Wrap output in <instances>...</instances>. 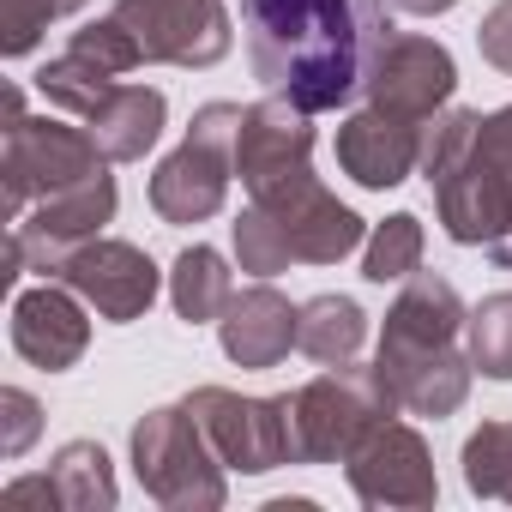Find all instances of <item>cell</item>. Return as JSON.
Instances as JSON below:
<instances>
[{
  "mask_svg": "<svg viewBox=\"0 0 512 512\" xmlns=\"http://www.w3.org/2000/svg\"><path fill=\"white\" fill-rule=\"evenodd\" d=\"M247 61L272 97L308 115L350 109L392 43L380 0H241Z\"/></svg>",
  "mask_w": 512,
  "mask_h": 512,
  "instance_id": "obj_1",
  "label": "cell"
},
{
  "mask_svg": "<svg viewBox=\"0 0 512 512\" xmlns=\"http://www.w3.org/2000/svg\"><path fill=\"white\" fill-rule=\"evenodd\" d=\"M350 247H362V217L338 205L314 175L260 193L235 217V260L253 278H278L290 266H338Z\"/></svg>",
  "mask_w": 512,
  "mask_h": 512,
  "instance_id": "obj_2",
  "label": "cell"
},
{
  "mask_svg": "<svg viewBox=\"0 0 512 512\" xmlns=\"http://www.w3.org/2000/svg\"><path fill=\"white\" fill-rule=\"evenodd\" d=\"M241 103H205L187 127V139L157 163L151 175V211L163 223H205L223 211L235 181V139H241Z\"/></svg>",
  "mask_w": 512,
  "mask_h": 512,
  "instance_id": "obj_3",
  "label": "cell"
},
{
  "mask_svg": "<svg viewBox=\"0 0 512 512\" xmlns=\"http://www.w3.org/2000/svg\"><path fill=\"white\" fill-rule=\"evenodd\" d=\"M133 476L139 488L169 506V512H193V506H223V458L211 452L205 428L193 422L187 404H163L133 428Z\"/></svg>",
  "mask_w": 512,
  "mask_h": 512,
  "instance_id": "obj_4",
  "label": "cell"
},
{
  "mask_svg": "<svg viewBox=\"0 0 512 512\" xmlns=\"http://www.w3.org/2000/svg\"><path fill=\"white\" fill-rule=\"evenodd\" d=\"M109 157L91 139V127H61V121H31L25 97L7 91V157H0V175H7V223H19L37 199L97 175Z\"/></svg>",
  "mask_w": 512,
  "mask_h": 512,
  "instance_id": "obj_5",
  "label": "cell"
},
{
  "mask_svg": "<svg viewBox=\"0 0 512 512\" xmlns=\"http://www.w3.org/2000/svg\"><path fill=\"white\" fill-rule=\"evenodd\" d=\"M392 410H398V404L386 398V386H380L374 368L338 362L332 374L308 380V386L290 398L302 464H344V458L368 440V428H380Z\"/></svg>",
  "mask_w": 512,
  "mask_h": 512,
  "instance_id": "obj_6",
  "label": "cell"
},
{
  "mask_svg": "<svg viewBox=\"0 0 512 512\" xmlns=\"http://www.w3.org/2000/svg\"><path fill=\"white\" fill-rule=\"evenodd\" d=\"M187 410L205 428L211 452L223 458V470L260 476V470H278V464H302L290 398H241V392H223V386H199L187 398Z\"/></svg>",
  "mask_w": 512,
  "mask_h": 512,
  "instance_id": "obj_7",
  "label": "cell"
},
{
  "mask_svg": "<svg viewBox=\"0 0 512 512\" xmlns=\"http://www.w3.org/2000/svg\"><path fill=\"white\" fill-rule=\"evenodd\" d=\"M115 19L163 67H217L235 43L223 0H115Z\"/></svg>",
  "mask_w": 512,
  "mask_h": 512,
  "instance_id": "obj_8",
  "label": "cell"
},
{
  "mask_svg": "<svg viewBox=\"0 0 512 512\" xmlns=\"http://www.w3.org/2000/svg\"><path fill=\"white\" fill-rule=\"evenodd\" d=\"M55 278H61L67 290H79L85 308H97L103 320H121V326L139 320V314L157 302V290H163V272L151 266L145 247H133V241H103V235H91V241H79L73 253H61Z\"/></svg>",
  "mask_w": 512,
  "mask_h": 512,
  "instance_id": "obj_9",
  "label": "cell"
},
{
  "mask_svg": "<svg viewBox=\"0 0 512 512\" xmlns=\"http://www.w3.org/2000/svg\"><path fill=\"white\" fill-rule=\"evenodd\" d=\"M109 217H115V175H109V169H97V175H85V181H73V187H61V193L37 199V205L13 223V235H7V241L25 253V266H31V272L55 278L61 253H73L79 241H91Z\"/></svg>",
  "mask_w": 512,
  "mask_h": 512,
  "instance_id": "obj_10",
  "label": "cell"
},
{
  "mask_svg": "<svg viewBox=\"0 0 512 512\" xmlns=\"http://www.w3.org/2000/svg\"><path fill=\"white\" fill-rule=\"evenodd\" d=\"M314 157V127H308V109H296L290 97H266V103H253L241 115V139H235V175L247 187V199H260V193H278L308 169Z\"/></svg>",
  "mask_w": 512,
  "mask_h": 512,
  "instance_id": "obj_11",
  "label": "cell"
},
{
  "mask_svg": "<svg viewBox=\"0 0 512 512\" xmlns=\"http://www.w3.org/2000/svg\"><path fill=\"white\" fill-rule=\"evenodd\" d=\"M344 464H350L356 500H368V506H434V494H440L428 440L416 428H404V422L368 428V440Z\"/></svg>",
  "mask_w": 512,
  "mask_h": 512,
  "instance_id": "obj_12",
  "label": "cell"
},
{
  "mask_svg": "<svg viewBox=\"0 0 512 512\" xmlns=\"http://www.w3.org/2000/svg\"><path fill=\"white\" fill-rule=\"evenodd\" d=\"M452 91H458V61L434 37H392L380 67H374V79H368V103L374 109H392V115L422 121V127L452 103Z\"/></svg>",
  "mask_w": 512,
  "mask_h": 512,
  "instance_id": "obj_13",
  "label": "cell"
},
{
  "mask_svg": "<svg viewBox=\"0 0 512 512\" xmlns=\"http://www.w3.org/2000/svg\"><path fill=\"white\" fill-rule=\"evenodd\" d=\"M374 374L386 386V398L410 416H452L470 398V350L458 344H380Z\"/></svg>",
  "mask_w": 512,
  "mask_h": 512,
  "instance_id": "obj_14",
  "label": "cell"
},
{
  "mask_svg": "<svg viewBox=\"0 0 512 512\" xmlns=\"http://www.w3.org/2000/svg\"><path fill=\"white\" fill-rule=\"evenodd\" d=\"M422 121H404L392 109H356L344 127H338V169L356 181V187H398L422 169Z\"/></svg>",
  "mask_w": 512,
  "mask_h": 512,
  "instance_id": "obj_15",
  "label": "cell"
},
{
  "mask_svg": "<svg viewBox=\"0 0 512 512\" xmlns=\"http://www.w3.org/2000/svg\"><path fill=\"white\" fill-rule=\"evenodd\" d=\"M79 302H85V296L67 290V284H37V290H25V296L13 302V350H19L31 368H49V374L73 368V362L85 356V344H91V320H85Z\"/></svg>",
  "mask_w": 512,
  "mask_h": 512,
  "instance_id": "obj_16",
  "label": "cell"
},
{
  "mask_svg": "<svg viewBox=\"0 0 512 512\" xmlns=\"http://www.w3.org/2000/svg\"><path fill=\"white\" fill-rule=\"evenodd\" d=\"M296 326H302V308H290V296H278L272 284H253L229 296L217 338L235 368H278L296 344Z\"/></svg>",
  "mask_w": 512,
  "mask_h": 512,
  "instance_id": "obj_17",
  "label": "cell"
},
{
  "mask_svg": "<svg viewBox=\"0 0 512 512\" xmlns=\"http://www.w3.org/2000/svg\"><path fill=\"white\" fill-rule=\"evenodd\" d=\"M163 115H169L163 91H151V85H115V91L85 115V127H91V139L103 145L109 163H139V157L157 145Z\"/></svg>",
  "mask_w": 512,
  "mask_h": 512,
  "instance_id": "obj_18",
  "label": "cell"
},
{
  "mask_svg": "<svg viewBox=\"0 0 512 512\" xmlns=\"http://www.w3.org/2000/svg\"><path fill=\"white\" fill-rule=\"evenodd\" d=\"M362 338H368V314L350 296H314V302H302V326H296V350L302 356L338 368V362H356Z\"/></svg>",
  "mask_w": 512,
  "mask_h": 512,
  "instance_id": "obj_19",
  "label": "cell"
},
{
  "mask_svg": "<svg viewBox=\"0 0 512 512\" xmlns=\"http://www.w3.org/2000/svg\"><path fill=\"white\" fill-rule=\"evenodd\" d=\"M49 494L61 512H109L115 506V470L97 440H73L49 464Z\"/></svg>",
  "mask_w": 512,
  "mask_h": 512,
  "instance_id": "obj_20",
  "label": "cell"
},
{
  "mask_svg": "<svg viewBox=\"0 0 512 512\" xmlns=\"http://www.w3.org/2000/svg\"><path fill=\"white\" fill-rule=\"evenodd\" d=\"M229 296H235V284H229V266H223L217 247H187L181 260H175V272H169V302H175V314H181L187 326L223 320Z\"/></svg>",
  "mask_w": 512,
  "mask_h": 512,
  "instance_id": "obj_21",
  "label": "cell"
},
{
  "mask_svg": "<svg viewBox=\"0 0 512 512\" xmlns=\"http://www.w3.org/2000/svg\"><path fill=\"white\" fill-rule=\"evenodd\" d=\"M115 85H121L115 73L91 67V61H85V55H73V49H61V55H55V61H43V73H37L43 103L67 109V115H91V109H97Z\"/></svg>",
  "mask_w": 512,
  "mask_h": 512,
  "instance_id": "obj_22",
  "label": "cell"
},
{
  "mask_svg": "<svg viewBox=\"0 0 512 512\" xmlns=\"http://www.w3.org/2000/svg\"><path fill=\"white\" fill-rule=\"evenodd\" d=\"M410 272H422V217L392 211V217L368 235L362 278H368V284H404Z\"/></svg>",
  "mask_w": 512,
  "mask_h": 512,
  "instance_id": "obj_23",
  "label": "cell"
},
{
  "mask_svg": "<svg viewBox=\"0 0 512 512\" xmlns=\"http://www.w3.org/2000/svg\"><path fill=\"white\" fill-rule=\"evenodd\" d=\"M464 344H470V368L488 374V380H512V290L488 296L470 326H464Z\"/></svg>",
  "mask_w": 512,
  "mask_h": 512,
  "instance_id": "obj_24",
  "label": "cell"
},
{
  "mask_svg": "<svg viewBox=\"0 0 512 512\" xmlns=\"http://www.w3.org/2000/svg\"><path fill=\"white\" fill-rule=\"evenodd\" d=\"M464 482L482 500H512V422H482L464 440Z\"/></svg>",
  "mask_w": 512,
  "mask_h": 512,
  "instance_id": "obj_25",
  "label": "cell"
},
{
  "mask_svg": "<svg viewBox=\"0 0 512 512\" xmlns=\"http://www.w3.org/2000/svg\"><path fill=\"white\" fill-rule=\"evenodd\" d=\"M73 55H85L91 67H103V73H133L139 61H145V49H139V37L109 13V19H97V25H85V31H73V43H67Z\"/></svg>",
  "mask_w": 512,
  "mask_h": 512,
  "instance_id": "obj_26",
  "label": "cell"
},
{
  "mask_svg": "<svg viewBox=\"0 0 512 512\" xmlns=\"http://www.w3.org/2000/svg\"><path fill=\"white\" fill-rule=\"evenodd\" d=\"M85 0H0V49L7 55H31L37 37L49 31V19L79 13Z\"/></svg>",
  "mask_w": 512,
  "mask_h": 512,
  "instance_id": "obj_27",
  "label": "cell"
},
{
  "mask_svg": "<svg viewBox=\"0 0 512 512\" xmlns=\"http://www.w3.org/2000/svg\"><path fill=\"white\" fill-rule=\"evenodd\" d=\"M476 49H482L488 67L512 73V0H494V7L482 13V25H476Z\"/></svg>",
  "mask_w": 512,
  "mask_h": 512,
  "instance_id": "obj_28",
  "label": "cell"
},
{
  "mask_svg": "<svg viewBox=\"0 0 512 512\" xmlns=\"http://www.w3.org/2000/svg\"><path fill=\"white\" fill-rule=\"evenodd\" d=\"M476 151L506 175V187H512V103L506 109H494V115H482V127H476Z\"/></svg>",
  "mask_w": 512,
  "mask_h": 512,
  "instance_id": "obj_29",
  "label": "cell"
},
{
  "mask_svg": "<svg viewBox=\"0 0 512 512\" xmlns=\"http://www.w3.org/2000/svg\"><path fill=\"white\" fill-rule=\"evenodd\" d=\"M0 410H7V458H19L37 440V398L7 386V392H0Z\"/></svg>",
  "mask_w": 512,
  "mask_h": 512,
  "instance_id": "obj_30",
  "label": "cell"
}]
</instances>
